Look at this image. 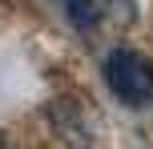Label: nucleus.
Listing matches in <instances>:
<instances>
[{
  "mask_svg": "<svg viewBox=\"0 0 153 149\" xmlns=\"http://www.w3.org/2000/svg\"><path fill=\"white\" fill-rule=\"evenodd\" d=\"M48 121H53V129H56V137H61L69 149H89V137H93V129H89V117H85V109L76 101H53L48 105Z\"/></svg>",
  "mask_w": 153,
  "mask_h": 149,
  "instance_id": "obj_2",
  "label": "nucleus"
},
{
  "mask_svg": "<svg viewBox=\"0 0 153 149\" xmlns=\"http://www.w3.org/2000/svg\"><path fill=\"white\" fill-rule=\"evenodd\" d=\"M105 85L125 109H145L153 101V61L133 48H113L105 56Z\"/></svg>",
  "mask_w": 153,
  "mask_h": 149,
  "instance_id": "obj_1",
  "label": "nucleus"
},
{
  "mask_svg": "<svg viewBox=\"0 0 153 149\" xmlns=\"http://www.w3.org/2000/svg\"><path fill=\"white\" fill-rule=\"evenodd\" d=\"M0 149H12V145H8V137H4V133H0Z\"/></svg>",
  "mask_w": 153,
  "mask_h": 149,
  "instance_id": "obj_4",
  "label": "nucleus"
},
{
  "mask_svg": "<svg viewBox=\"0 0 153 149\" xmlns=\"http://www.w3.org/2000/svg\"><path fill=\"white\" fill-rule=\"evenodd\" d=\"M61 8H65V20H69L76 32H93L97 20H101L97 0H61Z\"/></svg>",
  "mask_w": 153,
  "mask_h": 149,
  "instance_id": "obj_3",
  "label": "nucleus"
}]
</instances>
